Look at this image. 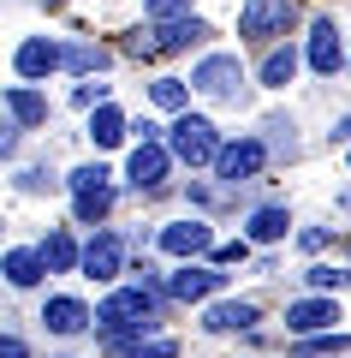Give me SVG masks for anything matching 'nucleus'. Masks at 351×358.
<instances>
[{"label":"nucleus","instance_id":"2","mask_svg":"<svg viewBox=\"0 0 351 358\" xmlns=\"http://www.w3.org/2000/svg\"><path fill=\"white\" fill-rule=\"evenodd\" d=\"M209 36H214V30L202 24V18H167V24H161V30H149V36L137 30V36H131L126 48L137 54V60H149V54H179V48H197V42H209Z\"/></svg>","mask_w":351,"mask_h":358},{"label":"nucleus","instance_id":"14","mask_svg":"<svg viewBox=\"0 0 351 358\" xmlns=\"http://www.w3.org/2000/svg\"><path fill=\"white\" fill-rule=\"evenodd\" d=\"M202 329H209V334H244V329H256V305H244V299L209 305V310H202Z\"/></svg>","mask_w":351,"mask_h":358},{"label":"nucleus","instance_id":"10","mask_svg":"<svg viewBox=\"0 0 351 358\" xmlns=\"http://www.w3.org/2000/svg\"><path fill=\"white\" fill-rule=\"evenodd\" d=\"M310 66H315L322 78H334L339 66H351V60H345V48H339L334 18H315V24H310Z\"/></svg>","mask_w":351,"mask_h":358},{"label":"nucleus","instance_id":"19","mask_svg":"<svg viewBox=\"0 0 351 358\" xmlns=\"http://www.w3.org/2000/svg\"><path fill=\"white\" fill-rule=\"evenodd\" d=\"M42 275H48L42 251H6V281H13V287H36Z\"/></svg>","mask_w":351,"mask_h":358},{"label":"nucleus","instance_id":"8","mask_svg":"<svg viewBox=\"0 0 351 358\" xmlns=\"http://www.w3.org/2000/svg\"><path fill=\"white\" fill-rule=\"evenodd\" d=\"M161 251L167 257H202V251H214V233H209V221H173V227H161Z\"/></svg>","mask_w":351,"mask_h":358},{"label":"nucleus","instance_id":"26","mask_svg":"<svg viewBox=\"0 0 351 358\" xmlns=\"http://www.w3.org/2000/svg\"><path fill=\"white\" fill-rule=\"evenodd\" d=\"M143 13L167 24V18H191V0H143Z\"/></svg>","mask_w":351,"mask_h":358},{"label":"nucleus","instance_id":"21","mask_svg":"<svg viewBox=\"0 0 351 358\" xmlns=\"http://www.w3.org/2000/svg\"><path fill=\"white\" fill-rule=\"evenodd\" d=\"M292 72H298V48H274V54L262 60V84H268V90H286Z\"/></svg>","mask_w":351,"mask_h":358},{"label":"nucleus","instance_id":"18","mask_svg":"<svg viewBox=\"0 0 351 358\" xmlns=\"http://www.w3.org/2000/svg\"><path fill=\"white\" fill-rule=\"evenodd\" d=\"M42 263H48L54 275H66V268L84 263V251L72 245V233H48V239H42Z\"/></svg>","mask_w":351,"mask_h":358},{"label":"nucleus","instance_id":"33","mask_svg":"<svg viewBox=\"0 0 351 358\" xmlns=\"http://www.w3.org/2000/svg\"><path fill=\"white\" fill-rule=\"evenodd\" d=\"M0 358H24V341H18V334H6V341H0Z\"/></svg>","mask_w":351,"mask_h":358},{"label":"nucleus","instance_id":"20","mask_svg":"<svg viewBox=\"0 0 351 358\" xmlns=\"http://www.w3.org/2000/svg\"><path fill=\"white\" fill-rule=\"evenodd\" d=\"M286 227H292V215H286V209H256V215H251V239H256V245L286 239Z\"/></svg>","mask_w":351,"mask_h":358},{"label":"nucleus","instance_id":"13","mask_svg":"<svg viewBox=\"0 0 351 358\" xmlns=\"http://www.w3.org/2000/svg\"><path fill=\"white\" fill-rule=\"evenodd\" d=\"M221 287H226V275H221V268L185 263V268L173 275V281H167V293H173V299H209V293H221Z\"/></svg>","mask_w":351,"mask_h":358},{"label":"nucleus","instance_id":"9","mask_svg":"<svg viewBox=\"0 0 351 358\" xmlns=\"http://www.w3.org/2000/svg\"><path fill=\"white\" fill-rule=\"evenodd\" d=\"M89 275V281H113L119 268H126V245L113 239V233H96V239L84 245V263H77Z\"/></svg>","mask_w":351,"mask_h":358},{"label":"nucleus","instance_id":"1","mask_svg":"<svg viewBox=\"0 0 351 358\" xmlns=\"http://www.w3.org/2000/svg\"><path fill=\"white\" fill-rule=\"evenodd\" d=\"M167 150H173V162H185V167H209L214 155H221V138H214V126L202 114H179L173 131H167Z\"/></svg>","mask_w":351,"mask_h":358},{"label":"nucleus","instance_id":"11","mask_svg":"<svg viewBox=\"0 0 351 358\" xmlns=\"http://www.w3.org/2000/svg\"><path fill=\"white\" fill-rule=\"evenodd\" d=\"M13 66H18V78H48V72H60V66H66V54L54 48L48 36H30V42H18Z\"/></svg>","mask_w":351,"mask_h":358},{"label":"nucleus","instance_id":"3","mask_svg":"<svg viewBox=\"0 0 351 358\" xmlns=\"http://www.w3.org/2000/svg\"><path fill=\"white\" fill-rule=\"evenodd\" d=\"M66 185H72V215L84 221V227H96V221L113 209V185H107V167H101V162L96 167H77Z\"/></svg>","mask_w":351,"mask_h":358},{"label":"nucleus","instance_id":"25","mask_svg":"<svg viewBox=\"0 0 351 358\" xmlns=\"http://www.w3.org/2000/svg\"><path fill=\"white\" fill-rule=\"evenodd\" d=\"M66 66H72V72H101V66H107V48L77 42V48H66Z\"/></svg>","mask_w":351,"mask_h":358},{"label":"nucleus","instance_id":"32","mask_svg":"<svg viewBox=\"0 0 351 358\" xmlns=\"http://www.w3.org/2000/svg\"><path fill=\"white\" fill-rule=\"evenodd\" d=\"M298 245H304V251H322V245H327V227H304Z\"/></svg>","mask_w":351,"mask_h":358},{"label":"nucleus","instance_id":"22","mask_svg":"<svg viewBox=\"0 0 351 358\" xmlns=\"http://www.w3.org/2000/svg\"><path fill=\"white\" fill-rule=\"evenodd\" d=\"M191 90H197V84H185V78H155V84H149V96H155V108L179 114V108L191 102Z\"/></svg>","mask_w":351,"mask_h":358},{"label":"nucleus","instance_id":"16","mask_svg":"<svg viewBox=\"0 0 351 358\" xmlns=\"http://www.w3.org/2000/svg\"><path fill=\"white\" fill-rule=\"evenodd\" d=\"M6 114H13L18 126H48V96H36V90L13 84V90H6Z\"/></svg>","mask_w":351,"mask_h":358},{"label":"nucleus","instance_id":"4","mask_svg":"<svg viewBox=\"0 0 351 358\" xmlns=\"http://www.w3.org/2000/svg\"><path fill=\"white\" fill-rule=\"evenodd\" d=\"M191 84H197L202 96H214V102H239V96H244V66H239V54H209V60L191 72Z\"/></svg>","mask_w":351,"mask_h":358},{"label":"nucleus","instance_id":"7","mask_svg":"<svg viewBox=\"0 0 351 358\" xmlns=\"http://www.w3.org/2000/svg\"><path fill=\"white\" fill-rule=\"evenodd\" d=\"M167 167H173V150H167V143H137L131 162H126V179L137 185V192H161Z\"/></svg>","mask_w":351,"mask_h":358},{"label":"nucleus","instance_id":"28","mask_svg":"<svg viewBox=\"0 0 351 358\" xmlns=\"http://www.w3.org/2000/svg\"><path fill=\"white\" fill-rule=\"evenodd\" d=\"M173 352H179L173 341H137L131 352H119V358H173Z\"/></svg>","mask_w":351,"mask_h":358},{"label":"nucleus","instance_id":"17","mask_svg":"<svg viewBox=\"0 0 351 358\" xmlns=\"http://www.w3.org/2000/svg\"><path fill=\"white\" fill-rule=\"evenodd\" d=\"M126 114H119V108H96V114H89V143H96V150H113V143H119V138H126Z\"/></svg>","mask_w":351,"mask_h":358},{"label":"nucleus","instance_id":"12","mask_svg":"<svg viewBox=\"0 0 351 358\" xmlns=\"http://www.w3.org/2000/svg\"><path fill=\"white\" fill-rule=\"evenodd\" d=\"M339 322V305L334 299H298V305H286V329L292 334H322Z\"/></svg>","mask_w":351,"mask_h":358},{"label":"nucleus","instance_id":"27","mask_svg":"<svg viewBox=\"0 0 351 358\" xmlns=\"http://www.w3.org/2000/svg\"><path fill=\"white\" fill-rule=\"evenodd\" d=\"M54 185H60V179H54L48 167H24V173H18V192H54Z\"/></svg>","mask_w":351,"mask_h":358},{"label":"nucleus","instance_id":"23","mask_svg":"<svg viewBox=\"0 0 351 358\" xmlns=\"http://www.w3.org/2000/svg\"><path fill=\"white\" fill-rule=\"evenodd\" d=\"M351 334H310V341L292 346V358H327V352H345Z\"/></svg>","mask_w":351,"mask_h":358},{"label":"nucleus","instance_id":"24","mask_svg":"<svg viewBox=\"0 0 351 358\" xmlns=\"http://www.w3.org/2000/svg\"><path fill=\"white\" fill-rule=\"evenodd\" d=\"M304 281H310L315 293H339V287L351 281V268H327V263H315V268H304Z\"/></svg>","mask_w":351,"mask_h":358},{"label":"nucleus","instance_id":"30","mask_svg":"<svg viewBox=\"0 0 351 358\" xmlns=\"http://www.w3.org/2000/svg\"><path fill=\"white\" fill-rule=\"evenodd\" d=\"M244 257H251V245L239 239V245H221V251H214V263H244Z\"/></svg>","mask_w":351,"mask_h":358},{"label":"nucleus","instance_id":"15","mask_svg":"<svg viewBox=\"0 0 351 358\" xmlns=\"http://www.w3.org/2000/svg\"><path fill=\"white\" fill-rule=\"evenodd\" d=\"M89 310H84V299H48V305H42V329L48 334H84L89 329Z\"/></svg>","mask_w":351,"mask_h":358},{"label":"nucleus","instance_id":"31","mask_svg":"<svg viewBox=\"0 0 351 358\" xmlns=\"http://www.w3.org/2000/svg\"><path fill=\"white\" fill-rule=\"evenodd\" d=\"M268 131H274V150H292V120H268Z\"/></svg>","mask_w":351,"mask_h":358},{"label":"nucleus","instance_id":"34","mask_svg":"<svg viewBox=\"0 0 351 358\" xmlns=\"http://www.w3.org/2000/svg\"><path fill=\"white\" fill-rule=\"evenodd\" d=\"M42 6H48V13H60V6H66V0H42Z\"/></svg>","mask_w":351,"mask_h":358},{"label":"nucleus","instance_id":"6","mask_svg":"<svg viewBox=\"0 0 351 358\" xmlns=\"http://www.w3.org/2000/svg\"><path fill=\"white\" fill-rule=\"evenodd\" d=\"M262 162H268L262 143H256V138H239V143H221V155H214V173H221L226 185H239V179L262 173Z\"/></svg>","mask_w":351,"mask_h":358},{"label":"nucleus","instance_id":"5","mask_svg":"<svg viewBox=\"0 0 351 358\" xmlns=\"http://www.w3.org/2000/svg\"><path fill=\"white\" fill-rule=\"evenodd\" d=\"M286 24H292V0H244V13H239V36L251 42L286 36Z\"/></svg>","mask_w":351,"mask_h":358},{"label":"nucleus","instance_id":"29","mask_svg":"<svg viewBox=\"0 0 351 358\" xmlns=\"http://www.w3.org/2000/svg\"><path fill=\"white\" fill-rule=\"evenodd\" d=\"M77 108H107V84H77Z\"/></svg>","mask_w":351,"mask_h":358}]
</instances>
